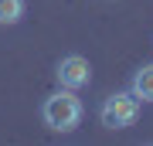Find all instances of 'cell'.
<instances>
[{
  "label": "cell",
  "instance_id": "cell-2",
  "mask_svg": "<svg viewBox=\"0 0 153 146\" xmlns=\"http://www.w3.org/2000/svg\"><path fill=\"white\" fill-rule=\"evenodd\" d=\"M136 116H140V99L133 92H116L99 109V122L105 129H126V126L136 122Z\"/></svg>",
  "mask_w": 153,
  "mask_h": 146
},
{
  "label": "cell",
  "instance_id": "cell-4",
  "mask_svg": "<svg viewBox=\"0 0 153 146\" xmlns=\"http://www.w3.org/2000/svg\"><path fill=\"white\" fill-rule=\"evenodd\" d=\"M129 92L140 99V102H153V65L136 68V75L129 82Z\"/></svg>",
  "mask_w": 153,
  "mask_h": 146
},
{
  "label": "cell",
  "instance_id": "cell-1",
  "mask_svg": "<svg viewBox=\"0 0 153 146\" xmlns=\"http://www.w3.org/2000/svg\"><path fill=\"white\" fill-rule=\"evenodd\" d=\"M41 116H44V122H48L55 133H71L78 122H82V99L71 92V88L55 92V95L44 99Z\"/></svg>",
  "mask_w": 153,
  "mask_h": 146
},
{
  "label": "cell",
  "instance_id": "cell-5",
  "mask_svg": "<svg viewBox=\"0 0 153 146\" xmlns=\"http://www.w3.org/2000/svg\"><path fill=\"white\" fill-rule=\"evenodd\" d=\"M24 17V0H0V24H17Z\"/></svg>",
  "mask_w": 153,
  "mask_h": 146
},
{
  "label": "cell",
  "instance_id": "cell-3",
  "mask_svg": "<svg viewBox=\"0 0 153 146\" xmlns=\"http://www.w3.org/2000/svg\"><path fill=\"white\" fill-rule=\"evenodd\" d=\"M58 82H61V88H82L88 85V78H92V68H88V61L82 58V54H68V58H61L58 61Z\"/></svg>",
  "mask_w": 153,
  "mask_h": 146
}]
</instances>
